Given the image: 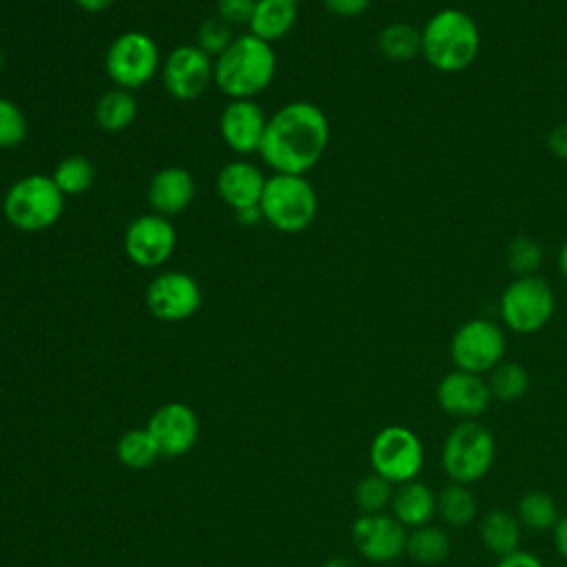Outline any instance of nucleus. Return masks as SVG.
Listing matches in <instances>:
<instances>
[{
	"label": "nucleus",
	"mask_w": 567,
	"mask_h": 567,
	"mask_svg": "<svg viewBox=\"0 0 567 567\" xmlns=\"http://www.w3.org/2000/svg\"><path fill=\"white\" fill-rule=\"evenodd\" d=\"M330 124L326 113L306 100H295L268 117L259 155L275 173L306 175L326 153Z\"/></svg>",
	"instance_id": "obj_1"
},
{
	"label": "nucleus",
	"mask_w": 567,
	"mask_h": 567,
	"mask_svg": "<svg viewBox=\"0 0 567 567\" xmlns=\"http://www.w3.org/2000/svg\"><path fill=\"white\" fill-rule=\"evenodd\" d=\"M478 53L481 29L463 9H439L421 29V55L441 73H461L470 69Z\"/></svg>",
	"instance_id": "obj_2"
},
{
	"label": "nucleus",
	"mask_w": 567,
	"mask_h": 567,
	"mask_svg": "<svg viewBox=\"0 0 567 567\" xmlns=\"http://www.w3.org/2000/svg\"><path fill=\"white\" fill-rule=\"evenodd\" d=\"M277 55L272 44L244 33L215 58L213 82L230 100H252L275 78Z\"/></svg>",
	"instance_id": "obj_3"
},
{
	"label": "nucleus",
	"mask_w": 567,
	"mask_h": 567,
	"mask_svg": "<svg viewBox=\"0 0 567 567\" xmlns=\"http://www.w3.org/2000/svg\"><path fill=\"white\" fill-rule=\"evenodd\" d=\"M264 221L279 233L306 230L319 210V197L306 175L275 173L266 177L259 199Z\"/></svg>",
	"instance_id": "obj_4"
},
{
	"label": "nucleus",
	"mask_w": 567,
	"mask_h": 567,
	"mask_svg": "<svg viewBox=\"0 0 567 567\" xmlns=\"http://www.w3.org/2000/svg\"><path fill=\"white\" fill-rule=\"evenodd\" d=\"M64 210V195L47 175H24L16 179L2 199L7 221L24 233L51 228Z\"/></svg>",
	"instance_id": "obj_5"
},
{
	"label": "nucleus",
	"mask_w": 567,
	"mask_h": 567,
	"mask_svg": "<svg viewBox=\"0 0 567 567\" xmlns=\"http://www.w3.org/2000/svg\"><path fill=\"white\" fill-rule=\"evenodd\" d=\"M496 441L478 421H458L443 441L441 467L450 483L474 485L494 465Z\"/></svg>",
	"instance_id": "obj_6"
},
{
	"label": "nucleus",
	"mask_w": 567,
	"mask_h": 567,
	"mask_svg": "<svg viewBox=\"0 0 567 567\" xmlns=\"http://www.w3.org/2000/svg\"><path fill=\"white\" fill-rule=\"evenodd\" d=\"M554 310V290L538 275L514 277L498 299L501 321L516 334H534L543 330L551 321Z\"/></svg>",
	"instance_id": "obj_7"
},
{
	"label": "nucleus",
	"mask_w": 567,
	"mask_h": 567,
	"mask_svg": "<svg viewBox=\"0 0 567 567\" xmlns=\"http://www.w3.org/2000/svg\"><path fill=\"white\" fill-rule=\"evenodd\" d=\"M507 341L503 328L485 317L461 323L450 339V359L456 370L487 374L505 359Z\"/></svg>",
	"instance_id": "obj_8"
},
{
	"label": "nucleus",
	"mask_w": 567,
	"mask_h": 567,
	"mask_svg": "<svg viewBox=\"0 0 567 567\" xmlns=\"http://www.w3.org/2000/svg\"><path fill=\"white\" fill-rule=\"evenodd\" d=\"M104 69L115 86L135 91L148 84L162 69V55L151 35L142 31H126L109 44Z\"/></svg>",
	"instance_id": "obj_9"
},
{
	"label": "nucleus",
	"mask_w": 567,
	"mask_h": 567,
	"mask_svg": "<svg viewBox=\"0 0 567 567\" xmlns=\"http://www.w3.org/2000/svg\"><path fill=\"white\" fill-rule=\"evenodd\" d=\"M423 443L405 425H385L370 443L372 472L392 485L414 481L423 470Z\"/></svg>",
	"instance_id": "obj_10"
},
{
	"label": "nucleus",
	"mask_w": 567,
	"mask_h": 567,
	"mask_svg": "<svg viewBox=\"0 0 567 567\" xmlns=\"http://www.w3.org/2000/svg\"><path fill=\"white\" fill-rule=\"evenodd\" d=\"M215 60L197 44L175 47L166 60H162L164 89L179 102L197 100L213 84Z\"/></svg>",
	"instance_id": "obj_11"
},
{
	"label": "nucleus",
	"mask_w": 567,
	"mask_h": 567,
	"mask_svg": "<svg viewBox=\"0 0 567 567\" xmlns=\"http://www.w3.org/2000/svg\"><path fill=\"white\" fill-rule=\"evenodd\" d=\"M177 244L175 226L168 217L157 213H146L135 217L124 233V252L140 268L164 266Z\"/></svg>",
	"instance_id": "obj_12"
},
{
	"label": "nucleus",
	"mask_w": 567,
	"mask_h": 567,
	"mask_svg": "<svg viewBox=\"0 0 567 567\" xmlns=\"http://www.w3.org/2000/svg\"><path fill=\"white\" fill-rule=\"evenodd\" d=\"M199 306V284L182 270H166L157 275L146 288V308L159 321L177 323L190 319Z\"/></svg>",
	"instance_id": "obj_13"
},
{
	"label": "nucleus",
	"mask_w": 567,
	"mask_h": 567,
	"mask_svg": "<svg viewBox=\"0 0 567 567\" xmlns=\"http://www.w3.org/2000/svg\"><path fill=\"white\" fill-rule=\"evenodd\" d=\"M146 430L157 443L159 456L177 458L195 447L199 436V419L186 403L171 401L151 414Z\"/></svg>",
	"instance_id": "obj_14"
},
{
	"label": "nucleus",
	"mask_w": 567,
	"mask_h": 567,
	"mask_svg": "<svg viewBox=\"0 0 567 567\" xmlns=\"http://www.w3.org/2000/svg\"><path fill=\"white\" fill-rule=\"evenodd\" d=\"M357 551L379 565H388L405 554L408 532L392 514H361L352 523Z\"/></svg>",
	"instance_id": "obj_15"
},
{
	"label": "nucleus",
	"mask_w": 567,
	"mask_h": 567,
	"mask_svg": "<svg viewBox=\"0 0 567 567\" xmlns=\"http://www.w3.org/2000/svg\"><path fill=\"white\" fill-rule=\"evenodd\" d=\"M436 403L445 414L458 421H476L487 412L492 394L485 377L454 368L441 377L436 385Z\"/></svg>",
	"instance_id": "obj_16"
},
{
	"label": "nucleus",
	"mask_w": 567,
	"mask_h": 567,
	"mask_svg": "<svg viewBox=\"0 0 567 567\" xmlns=\"http://www.w3.org/2000/svg\"><path fill=\"white\" fill-rule=\"evenodd\" d=\"M268 117L255 100H230L219 117L224 144L237 155L259 153Z\"/></svg>",
	"instance_id": "obj_17"
},
{
	"label": "nucleus",
	"mask_w": 567,
	"mask_h": 567,
	"mask_svg": "<svg viewBox=\"0 0 567 567\" xmlns=\"http://www.w3.org/2000/svg\"><path fill=\"white\" fill-rule=\"evenodd\" d=\"M195 197V179L182 166H166L157 171L148 184V204L153 213L173 217L184 213Z\"/></svg>",
	"instance_id": "obj_18"
},
{
	"label": "nucleus",
	"mask_w": 567,
	"mask_h": 567,
	"mask_svg": "<svg viewBox=\"0 0 567 567\" xmlns=\"http://www.w3.org/2000/svg\"><path fill=\"white\" fill-rule=\"evenodd\" d=\"M217 193L233 208L241 210L248 206H257L266 186L264 173L246 159L228 162L217 175Z\"/></svg>",
	"instance_id": "obj_19"
},
{
	"label": "nucleus",
	"mask_w": 567,
	"mask_h": 567,
	"mask_svg": "<svg viewBox=\"0 0 567 567\" xmlns=\"http://www.w3.org/2000/svg\"><path fill=\"white\" fill-rule=\"evenodd\" d=\"M392 516L408 529L430 525L436 516V494L421 481H408L396 485L390 503Z\"/></svg>",
	"instance_id": "obj_20"
},
{
	"label": "nucleus",
	"mask_w": 567,
	"mask_h": 567,
	"mask_svg": "<svg viewBox=\"0 0 567 567\" xmlns=\"http://www.w3.org/2000/svg\"><path fill=\"white\" fill-rule=\"evenodd\" d=\"M478 536L483 547L494 554L496 558H503L518 549L520 545V523L514 512L494 507L483 514L478 523Z\"/></svg>",
	"instance_id": "obj_21"
},
{
	"label": "nucleus",
	"mask_w": 567,
	"mask_h": 567,
	"mask_svg": "<svg viewBox=\"0 0 567 567\" xmlns=\"http://www.w3.org/2000/svg\"><path fill=\"white\" fill-rule=\"evenodd\" d=\"M295 20H297V4H290L284 0H257L248 22V33L272 44L290 33V29L295 27Z\"/></svg>",
	"instance_id": "obj_22"
},
{
	"label": "nucleus",
	"mask_w": 567,
	"mask_h": 567,
	"mask_svg": "<svg viewBox=\"0 0 567 567\" xmlns=\"http://www.w3.org/2000/svg\"><path fill=\"white\" fill-rule=\"evenodd\" d=\"M137 115V102L126 89H111L102 93L95 104V122L106 133H120L133 124Z\"/></svg>",
	"instance_id": "obj_23"
},
{
	"label": "nucleus",
	"mask_w": 567,
	"mask_h": 567,
	"mask_svg": "<svg viewBox=\"0 0 567 567\" xmlns=\"http://www.w3.org/2000/svg\"><path fill=\"white\" fill-rule=\"evenodd\" d=\"M377 49L390 62H410L421 55V29L410 22H390L381 29Z\"/></svg>",
	"instance_id": "obj_24"
},
{
	"label": "nucleus",
	"mask_w": 567,
	"mask_h": 567,
	"mask_svg": "<svg viewBox=\"0 0 567 567\" xmlns=\"http://www.w3.org/2000/svg\"><path fill=\"white\" fill-rule=\"evenodd\" d=\"M436 516L452 527H465L478 516V503L470 485L447 483L436 494Z\"/></svg>",
	"instance_id": "obj_25"
},
{
	"label": "nucleus",
	"mask_w": 567,
	"mask_h": 567,
	"mask_svg": "<svg viewBox=\"0 0 567 567\" xmlns=\"http://www.w3.org/2000/svg\"><path fill=\"white\" fill-rule=\"evenodd\" d=\"M485 381H487L492 401L496 399L501 403H514L523 399L532 385L527 368L518 361H505V359L494 370L487 372Z\"/></svg>",
	"instance_id": "obj_26"
},
{
	"label": "nucleus",
	"mask_w": 567,
	"mask_h": 567,
	"mask_svg": "<svg viewBox=\"0 0 567 567\" xmlns=\"http://www.w3.org/2000/svg\"><path fill=\"white\" fill-rule=\"evenodd\" d=\"M405 554L425 567L439 565L450 556V536L436 525H423L408 532Z\"/></svg>",
	"instance_id": "obj_27"
},
{
	"label": "nucleus",
	"mask_w": 567,
	"mask_h": 567,
	"mask_svg": "<svg viewBox=\"0 0 567 567\" xmlns=\"http://www.w3.org/2000/svg\"><path fill=\"white\" fill-rule=\"evenodd\" d=\"M516 518L520 527L529 532H549L556 527L560 512L556 501L540 489H532L520 496L518 507H516Z\"/></svg>",
	"instance_id": "obj_28"
},
{
	"label": "nucleus",
	"mask_w": 567,
	"mask_h": 567,
	"mask_svg": "<svg viewBox=\"0 0 567 567\" xmlns=\"http://www.w3.org/2000/svg\"><path fill=\"white\" fill-rule=\"evenodd\" d=\"M115 454L122 465L131 470H146L157 461L159 450L146 427H133L120 436Z\"/></svg>",
	"instance_id": "obj_29"
},
{
	"label": "nucleus",
	"mask_w": 567,
	"mask_h": 567,
	"mask_svg": "<svg viewBox=\"0 0 567 567\" xmlns=\"http://www.w3.org/2000/svg\"><path fill=\"white\" fill-rule=\"evenodd\" d=\"M51 179L60 188V193L66 195H82L86 193L95 182V166L84 155H69L62 162H58Z\"/></svg>",
	"instance_id": "obj_30"
},
{
	"label": "nucleus",
	"mask_w": 567,
	"mask_h": 567,
	"mask_svg": "<svg viewBox=\"0 0 567 567\" xmlns=\"http://www.w3.org/2000/svg\"><path fill=\"white\" fill-rule=\"evenodd\" d=\"M505 264L514 277H532L543 266V248L529 235H516L505 248Z\"/></svg>",
	"instance_id": "obj_31"
},
{
	"label": "nucleus",
	"mask_w": 567,
	"mask_h": 567,
	"mask_svg": "<svg viewBox=\"0 0 567 567\" xmlns=\"http://www.w3.org/2000/svg\"><path fill=\"white\" fill-rule=\"evenodd\" d=\"M394 494V485L379 474H368L354 485V503L361 514H381L390 507Z\"/></svg>",
	"instance_id": "obj_32"
},
{
	"label": "nucleus",
	"mask_w": 567,
	"mask_h": 567,
	"mask_svg": "<svg viewBox=\"0 0 567 567\" xmlns=\"http://www.w3.org/2000/svg\"><path fill=\"white\" fill-rule=\"evenodd\" d=\"M237 35H233V27L226 24L221 18H208L199 24L197 29V38L195 44L208 53L210 58L221 55L235 40Z\"/></svg>",
	"instance_id": "obj_33"
},
{
	"label": "nucleus",
	"mask_w": 567,
	"mask_h": 567,
	"mask_svg": "<svg viewBox=\"0 0 567 567\" xmlns=\"http://www.w3.org/2000/svg\"><path fill=\"white\" fill-rule=\"evenodd\" d=\"M27 137V117L18 104L0 97V148H16Z\"/></svg>",
	"instance_id": "obj_34"
},
{
	"label": "nucleus",
	"mask_w": 567,
	"mask_h": 567,
	"mask_svg": "<svg viewBox=\"0 0 567 567\" xmlns=\"http://www.w3.org/2000/svg\"><path fill=\"white\" fill-rule=\"evenodd\" d=\"M257 0H217V18L226 24H248Z\"/></svg>",
	"instance_id": "obj_35"
},
{
	"label": "nucleus",
	"mask_w": 567,
	"mask_h": 567,
	"mask_svg": "<svg viewBox=\"0 0 567 567\" xmlns=\"http://www.w3.org/2000/svg\"><path fill=\"white\" fill-rule=\"evenodd\" d=\"M326 9L339 18H357L368 11L372 0H323Z\"/></svg>",
	"instance_id": "obj_36"
},
{
	"label": "nucleus",
	"mask_w": 567,
	"mask_h": 567,
	"mask_svg": "<svg viewBox=\"0 0 567 567\" xmlns=\"http://www.w3.org/2000/svg\"><path fill=\"white\" fill-rule=\"evenodd\" d=\"M547 148L551 155H556L558 159H567V122L556 124L549 133H547Z\"/></svg>",
	"instance_id": "obj_37"
},
{
	"label": "nucleus",
	"mask_w": 567,
	"mask_h": 567,
	"mask_svg": "<svg viewBox=\"0 0 567 567\" xmlns=\"http://www.w3.org/2000/svg\"><path fill=\"white\" fill-rule=\"evenodd\" d=\"M494 567H545V565L540 563L538 556H534L529 551H523V549H516V551L498 558Z\"/></svg>",
	"instance_id": "obj_38"
},
{
	"label": "nucleus",
	"mask_w": 567,
	"mask_h": 567,
	"mask_svg": "<svg viewBox=\"0 0 567 567\" xmlns=\"http://www.w3.org/2000/svg\"><path fill=\"white\" fill-rule=\"evenodd\" d=\"M551 532H554L556 551L567 560V514L558 518V523H556V527Z\"/></svg>",
	"instance_id": "obj_39"
},
{
	"label": "nucleus",
	"mask_w": 567,
	"mask_h": 567,
	"mask_svg": "<svg viewBox=\"0 0 567 567\" xmlns=\"http://www.w3.org/2000/svg\"><path fill=\"white\" fill-rule=\"evenodd\" d=\"M235 219H237L241 226H255V224L264 221V215H261V208H259V204H257V206H248V208L235 210Z\"/></svg>",
	"instance_id": "obj_40"
},
{
	"label": "nucleus",
	"mask_w": 567,
	"mask_h": 567,
	"mask_svg": "<svg viewBox=\"0 0 567 567\" xmlns=\"http://www.w3.org/2000/svg\"><path fill=\"white\" fill-rule=\"evenodd\" d=\"M73 2L86 13H100V11H106L115 0H73Z\"/></svg>",
	"instance_id": "obj_41"
},
{
	"label": "nucleus",
	"mask_w": 567,
	"mask_h": 567,
	"mask_svg": "<svg viewBox=\"0 0 567 567\" xmlns=\"http://www.w3.org/2000/svg\"><path fill=\"white\" fill-rule=\"evenodd\" d=\"M323 567H359V563H354L352 558H346V556H337V558L326 560Z\"/></svg>",
	"instance_id": "obj_42"
},
{
	"label": "nucleus",
	"mask_w": 567,
	"mask_h": 567,
	"mask_svg": "<svg viewBox=\"0 0 567 567\" xmlns=\"http://www.w3.org/2000/svg\"><path fill=\"white\" fill-rule=\"evenodd\" d=\"M558 270H560V275L567 279V241L560 246V250H558Z\"/></svg>",
	"instance_id": "obj_43"
},
{
	"label": "nucleus",
	"mask_w": 567,
	"mask_h": 567,
	"mask_svg": "<svg viewBox=\"0 0 567 567\" xmlns=\"http://www.w3.org/2000/svg\"><path fill=\"white\" fill-rule=\"evenodd\" d=\"M2 69H4V55H2V51H0V73H2Z\"/></svg>",
	"instance_id": "obj_44"
},
{
	"label": "nucleus",
	"mask_w": 567,
	"mask_h": 567,
	"mask_svg": "<svg viewBox=\"0 0 567 567\" xmlns=\"http://www.w3.org/2000/svg\"><path fill=\"white\" fill-rule=\"evenodd\" d=\"M284 2H290V4H297L299 0H284Z\"/></svg>",
	"instance_id": "obj_45"
}]
</instances>
